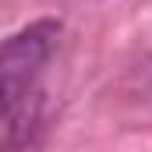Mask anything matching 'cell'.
I'll return each mask as SVG.
<instances>
[{"mask_svg": "<svg viewBox=\"0 0 152 152\" xmlns=\"http://www.w3.org/2000/svg\"><path fill=\"white\" fill-rule=\"evenodd\" d=\"M60 36V21L42 18L0 46V127H18L28 103L39 92V78L46 71Z\"/></svg>", "mask_w": 152, "mask_h": 152, "instance_id": "1", "label": "cell"}]
</instances>
